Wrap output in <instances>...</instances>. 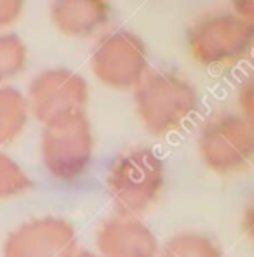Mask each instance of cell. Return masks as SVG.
Instances as JSON below:
<instances>
[{
  "mask_svg": "<svg viewBox=\"0 0 254 257\" xmlns=\"http://www.w3.org/2000/svg\"><path fill=\"white\" fill-rule=\"evenodd\" d=\"M237 101L238 108H240V115L245 120L252 122L254 118V82L252 77H247L237 90Z\"/></svg>",
  "mask_w": 254,
  "mask_h": 257,
  "instance_id": "obj_15",
  "label": "cell"
},
{
  "mask_svg": "<svg viewBox=\"0 0 254 257\" xmlns=\"http://www.w3.org/2000/svg\"><path fill=\"white\" fill-rule=\"evenodd\" d=\"M197 148L202 164L214 174L245 172L254 158V123L240 113H214L200 127Z\"/></svg>",
  "mask_w": 254,
  "mask_h": 257,
  "instance_id": "obj_5",
  "label": "cell"
},
{
  "mask_svg": "<svg viewBox=\"0 0 254 257\" xmlns=\"http://www.w3.org/2000/svg\"><path fill=\"white\" fill-rule=\"evenodd\" d=\"M94 136L86 111L70 113L44 123L40 138L42 164L54 179L73 183L89 171Z\"/></svg>",
  "mask_w": 254,
  "mask_h": 257,
  "instance_id": "obj_4",
  "label": "cell"
},
{
  "mask_svg": "<svg viewBox=\"0 0 254 257\" xmlns=\"http://www.w3.org/2000/svg\"><path fill=\"white\" fill-rule=\"evenodd\" d=\"M192 58L206 68H230L251 56L254 23L232 11H209L195 18L187 30Z\"/></svg>",
  "mask_w": 254,
  "mask_h": 257,
  "instance_id": "obj_2",
  "label": "cell"
},
{
  "mask_svg": "<svg viewBox=\"0 0 254 257\" xmlns=\"http://www.w3.org/2000/svg\"><path fill=\"white\" fill-rule=\"evenodd\" d=\"M101 257H157L158 241L153 231L136 215L115 214L101 222L96 235Z\"/></svg>",
  "mask_w": 254,
  "mask_h": 257,
  "instance_id": "obj_9",
  "label": "cell"
},
{
  "mask_svg": "<svg viewBox=\"0 0 254 257\" xmlns=\"http://www.w3.org/2000/svg\"><path fill=\"white\" fill-rule=\"evenodd\" d=\"M232 13L245 21L254 23V2L251 0H242V2H233Z\"/></svg>",
  "mask_w": 254,
  "mask_h": 257,
  "instance_id": "obj_17",
  "label": "cell"
},
{
  "mask_svg": "<svg viewBox=\"0 0 254 257\" xmlns=\"http://www.w3.org/2000/svg\"><path fill=\"white\" fill-rule=\"evenodd\" d=\"M28 101L16 87L0 85V146L16 141L28 123Z\"/></svg>",
  "mask_w": 254,
  "mask_h": 257,
  "instance_id": "obj_11",
  "label": "cell"
},
{
  "mask_svg": "<svg viewBox=\"0 0 254 257\" xmlns=\"http://www.w3.org/2000/svg\"><path fill=\"white\" fill-rule=\"evenodd\" d=\"M75 252V226L66 219L47 215L25 222L9 233L2 257H71Z\"/></svg>",
  "mask_w": 254,
  "mask_h": 257,
  "instance_id": "obj_8",
  "label": "cell"
},
{
  "mask_svg": "<svg viewBox=\"0 0 254 257\" xmlns=\"http://www.w3.org/2000/svg\"><path fill=\"white\" fill-rule=\"evenodd\" d=\"M71 257H100V255L94 254V252H89V250H78V252H75Z\"/></svg>",
  "mask_w": 254,
  "mask_h": 257,
  "instance_id": "obj_19",
  "label": "cell"
},
{
  "mask_svg": "<svg viewBox=\"0 0 254 257\" xmlns=\"http://www.w3.org/2000/svg\"><path fill=\"white\" fill-rule=\"evenodd\" d=\"M165 184V167L151 148H131L112 160L106 186L120 214L146 212L158 200Z\"/></svg>",
  "mask_w": 254,
  "mask_h": 257,
  "instance_id": "obj_3",
  "label": "cell"
},
{
  "mask_svg": "<svg viewBox=\"0 0 254 257\" xmlns=\"http://www.w3.org/2000/svg\"><path fill=\"white\" fill-rule=\"evenodd\" d=\"M160 257H225L221 247L202 233H181L165 243Z\"/></svg>",
  "mask_w": 254,
  "mask_h": 257,
  "instance_id": "obj_12",
  "label": "cell"
},
{
  "mask_svg": "<svg viewBox=\"0 0 254 257\" xmlns=\"http://www.w3.org/2000/svg\"><path fill=\"white\" fill-rule=\"evenodd\" d=\"M244 228L245 231H247L249 236H252V205H249L247 209H245V214H244Z\"/></svg>",
  "mask_w": 254,
  "mask_h": 257,
  "instance_id": "obj_18",
  "label": "cell"
},
{
  "mask_svg": "<svg viewBox=\"0 0 254 257\" xmlns=\"http://www.w3.org/2000/svg\"><path fill=\"white\" fill-rule=\"evenodd\" d=\"M91 66L98 82L110 89H134L148 71L145 40L131 30L106 33L93 51Z\"/></svg>",
  "mask_w": 254,
  "mask_h": 257,
  "instance_id": "obj_6",
  "label": "cell"
},
{
  "mask_svg": "<svg viewBox=\"0 0 254 257\" xmlns=\"http://www.w3.org/2000/svg\"><path fill=\"white\" fill-rule=\"evenodd\" d=\"M25 2L21 0H0V30L14 25L21 18Z\"/></svg>",
  "mask_w": 254,
  "mask_h": 257,
  "instance_id": "obj_16",
  "label": "cell"
},
{
  "mask_svg": "<svg viewBox=\"0 0 254 257\" xmlns=\"http://www.w3.org/2000/svg\"><path fill=\"white\" fill-rule=\"evenodd\" d=\"M28 108L39 122L47 123L70 113L86 111L89 85L77 71L66 68L44 70L28 85Z\"/></svg>",
  "mask_w": 254,
  "mask_h": 257,
  "instance_id": "obj_7",
  "label": "cell"
},
{
  "mask_svg": "<svg viewBox=\"0 0 254 257\" xmlns=\"http://www.w3.org/2000/svg\"><path fill=\"white\" fill-rule=\"evenodd\" d=\"M132 90L138 118L157 138L180 131L200 108L197 87L180 71L167 68L148 70Z\"/></svg>",
  "mask_w": 254,
  "mask_h": 257,
  "instance_id": "obj_1",
  "label": "cell"
},
{
  "mask_svg": "<svg viewBox=\"0 0 254 257\" xmlns=\"http://www.w3.org/2000/svg\"><path fill=\"white\" fill-rule=\"evenodd\" d=\"M30 188H33V181L9 155L0 151V200L21 195Z\"/></svg>",
  "mask_w": 254,
  "mask_h": 257,
  "instance_id": "obj_14",
  "label": "cell"
},
{
  "mask_svg": "<svg viewBox=\"0 0 254 257\" xmlns=\"http://www.w3.org/2000/svg\"><path fill=\"white\" fill-rule=\"evenodd\" d=\"M28 61V49L16 33H0V85L18 77Z\"/></svg>",
  "mask_w": 254,
  "mask_h": 257,
  "instance_id": "obj_13",
  "label": "cell"
},
{
  "mask_svg": "<svg viewBox=\"0 0 254 257\" xmlns=\"http://www.w3.org/2000/svg\"><path fill=\"white\" fill-rule=\"evenodd\" d=\"M113 7L105 0H59L49 7L51 21L59 33L87 39L106 28Z\"/></svg>",
  "mask_w": 254,
  "mask_h": 257,
  "instance_id": "obj_10",
  "label": "cell"
}]
</instances>
